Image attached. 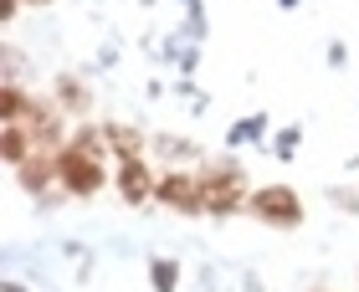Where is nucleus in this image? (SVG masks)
Wrapping results in <instances>:
<instances>
[{
    "instance_id": "obj_1",
    "label": "nucleus",
    "mask_w": 359,
    "mask_h": 292,
    "mask_svg": "<svg viewBox=\"0 0 359 292\" xmlns=\"http://www.w3.org/2000/svg\"><path fill=\"white\" fill-rule=\"evenodd\" d=\"M108 139H103V128H77V134L62 144V159H57V169H62V190L67 195H97L108 180Z\"/></svg>"
},
{
    "instance_id": "obj_2",
    "label": "nucleus",
    "mask_w": 359,
    "mask_h": 292,
    "mask_svg": "<svg viewBox=\"0 0 359 292\" xmlns=\"http://www.w3.org/2000/svg\"><path fill=\"white\" fill-rule=\"evenodd\" d=\"M195 180L205 195V216H231L252 200L247 195V174H241L231 159H216V165H195Z\"/></svg>"
},
{
    "instance_id": "obj_3",
    "label": "nucleus",
    "mask_w": 359,
    "mask_h": 292,
    "mask_svg": "<svg viewBox=\"0 0 359 292\" xmlns=\"http://www.w3.org/2000/svg\"><path fill=\"white\" fill-rule=\"evenodd\" d=\"M247 210L257 221H267V225H283V231H292V225H303V200L292 195L287 185H267V190H252V200Z\"/></svg>"
},
{
    "instance_id": "obj_4",
    "label": "nucleus",
    "mask_w": 359,
    "mask_h": 292,
    "mask_svg": "<svg viewBox=\"0 0 359 292\" xmlns=\"http://www.w3.org/2000/svg\"><path fill=\"white\" fill-rule=\"evenodd\" d=\"M154 200H159V205L185 210V216H201V210H205V195H201V180H195V169H165V174H159Z\"/></svg>"
},
{
    "instance_id": "obj_5",
    "label": "nucleus",
    "mask_w": 359,
    "mask_h": 292,
    "mask_svg": "<svg viewBox=\"0 0 359 292\" xmlns=\"http://www.w3.org/2000/svg\"><path fill=\"white\" fill-rule=\"evenodd\" d=\"M57 159H62V144H36V149L26 154V165H15V174H21V190H31V195L52 190V180H62Z\"/></svg>"
},
{
    "instance_id": "obj_6",
    "label": "nucleus",
    "mask_w": 359,
    "mask_h": 292,
    "mask_svg": "<svg viewBox=\"0 0 359 292\" xmlns=\"http://www.w3.org/2000/svg\"><path fill=\"white\" fill-rule=\"evenodd\" d=\"M159 190V174L149 169V159H123V165H118V195H123V200L128 205H144V200H149V195Z\"/></svg>"
},
{
    "instance_id": "obj_7",
    "label": "nucleus",
    "mask_w": 359,
    "mask_h": 292,
    "mask_svg": "<svg viewBox=\"0 0 359 292\" xmlns=\"http://www.w3.org/2000/svg\"><path fill=\"white\" fill-rule=\"evenodd\" d=\"M36 149V134L26 128V118H0V154H6V165H26V154Z\"/></svg>"
},
{
    "instance_id": "obj_8",
    "label": "nucleus",
    "mask_w": 359,
    "mask_h": 292,
    "mask_svg": "<svg viewBox=\"0 0 359 292\" xmlns=\"http://www.w3.org/2000/svg\"><path fill=\"white\" fill-rule=\"evenodd\" d=\"M103 139H108V154L118 159V165H123V159H139V154H144L139 128H128V123H108V128H103Z\"/></svg>"
},
{
    "instance_id": "obj_9",
    "label": "nucleus",
    "mask_w": 359,
    "mask_h": 292,
    "mask_svg": "<svg viewBox=\"0 0 359 292\" xmlns=\"http://www.w3.org/2000/svg\"><path fill=\"white\" fill-rule=\"evenodd\" d=\"M154 149L165 154L175 169H190V165H201V149H195V144H185V139H159Z\"/></svg>"
},
{
    "instance_id": "obj_10",
    "label": "nucleus",
    "mask_w": 359,
    "mask_h": 292,
    "mask_svg": "<svg viewBox=\"0 0 359 292\" xmlns=\"http://www.w3.org/2000/svg\"><path fill=\"white\" fill-rule=\"evenodd\" d=\"M57 103H62V113H83L88 108V88L77 83V77H57Z\"/></svg>"
},
{
    "instance_id": "obj_11",
    "label": "nucleus",
    "mask_w": 359,
    "mask_h": 292,
    "mask_svg": "<svg viewBox=\"0 0 359 292\" xmlns=\"http://www.w3.org/2000/svg\"><path fill=\"white\" fill-rule=\"evenodd\" d=\"M154 287H159V292L175 287V262H154Z\"/></svg>"
},
{
    "instance_id": "obj_12",
    "label": "nucleus",
    "mask_w": 359,
    "mask_h": 292,
    "mask_svg": "<svg viewBox=\"0 0 359 292\" xmlns=\"http://www.w3.org/2000/svg\"><path fill=\"white\" fill-rule=\"evenodd\" d=\"M21 6H52V0H21Z\"/></svg>"
}]
</instances>
